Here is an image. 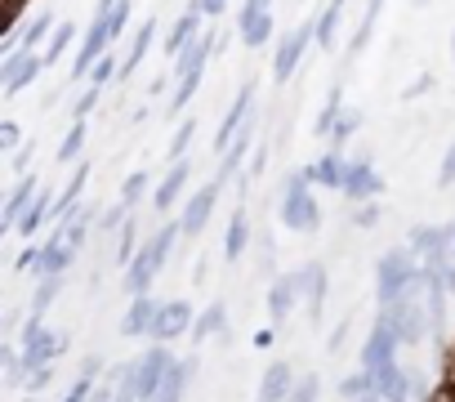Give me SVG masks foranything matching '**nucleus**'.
<instances>
[{"instance_id": "1", "label": "nucleus", "mask_w": 455, "mask_h": 402, "mask_svg": "<svg viewBox=\"0 0 455 402\" xmlns=\"http://www.w3.org/2000/svg\"><path fill=\"white\" fill-rule=\"evenodd\" d=\"M179 233H183L179 224H161L152 237H143L139 255H134V260H130V269H125V291H130V295H152V282H156V273L165 269L170 246H174V237H179Z\"/></svg>"}, {"instance_id": "2", "label": "nucleus", "mask_w": 455, "mask_h": 402, "mask_svg": "<svg viewBox=\"0 0 455 402\" xmlns=\"http://www.w3.org/2000/svg\"><path fill=\"white\" fill-rule=\"evenodd\" d=\"M415 282H419V260L411 255V246H393V251L379 255V264H375V300H379V309L406 300L415 291Z\"/></svg>"}, {"instance_id": "3", "label": "nucleus", "mask_w": 455, "mask_h": 402, "mask_svg": "<svg viewBox=\"0 0 455 402\" xmlns=\"http://www.w3.org/2000/svg\"><path fill=\"white\" fill-rule=\"evenodd\" d=\"M277 215H282V224H286L291 233H313V229L322 224V206H317V197H313V188H308V170L286 174Z\"/></svg>"}, {"instance_id": "4", "label": "nucleus", "mask_w": 455, "mask_h": 402, "mask_svg": "<svg viewBox=\"0 0 455 402\" xmlns=\"http://www.w3.org/2000/svg\"><path fill=\"white\" fill-rule=\"evenodd\" d=\"M174 353L165 349V344H148L134 362H130V371H134V393H139V402H156L161 398V389H165V380H170V371H174Z\"/></svg>"}, {"instance_id": "5", "label": "nucleus", "mask_w": 455, "mask_h": 402, "mask_svg": "<svg viewBox=\"0 0 455 402\" xmlns=\"http://www.w3.org/2000/svg\"><path fill=\"white\" fill-rule=\"evenodd\" d=\"M406 246H411V255H415L424 269H446V264H455V229H446V224H415Z\"/></svg>"}, {"instance_id": "6", "label": "nucleus", "mask_w": 455, "mask_h": 402, "mask_svg": "<svg viewBox=\"0 0 455 402\" xmlns=\"http://www.w3.org/2000/svg\"><path fill=\"white\" fill-rule=\"evenodd\" d=\"M68 349V335H59V331H50L41 318H28L23 322V331H19V353H23V362H28V375L36 371V366H54V358Z\"/></svg>"}, {"instance_id": "7", "label": "nucleus", "mask_w": 455, "mask_h": 402, "mask_svg": "<svg viewBox=\"0 0 455 402\" xmlns=\"http://www.w3.org/2000/svg\"><path fill=\"white\" fill-rule=\"evenodd\" d=\"M72 246L54 233V237H45L41 246H28L23 255H19V269L23 273H36V282H45V277H63L68 269H72Z\"/></svg>"}, {"instance_id": "8", "label": "nucleus", "mask_w": 455, "mask_h": 402, "mask_svg": "<svg viewBox=\"0 0 455 402\" xmlns=\"http://www.w3.org/2000/svg\"><path fill=\"white\" fill-rule=\"evenodd\" d=\"M317 41V28L313 23H304V28H291L286 36H282V45H277V59H273V81H291L295 72H299V63H304V50Z\"/></svg>"}, {"instance_id": "9", "label": "nucleus", "mask_w": 455, "mask_h": 402, "mask_svg": "<svg viewBox=\"0 0 455 402\" xmlns=\"http://www.w3.org/2000/svg\"><path fill=\"white\" fill-rule=\"evenodd\" d=\"M251 117H255V81H251V85H242V94L233 99V108H228V117H223V125L214 130V152H219V157L237 143V134L246 130V121H251Z\"/></svg>"}, {"instance_id": "10", "label": "nucleus", "mask_w": 455, "mask_h": 402, "mask_svg": "<svg viewBox=\"0 0 455 402\" xmlns=\"http://www.w3.org/2000/svg\"><path fill=\"white\" fill-rule=\"evenodd\" d=\"M41 68H45V59L32 54V50H19L10 59H0V90H5V99H14L19 90H28L41 76Z\"/></svg>"}, {"instance_id": "11", "label": "nucleus", "mask_w": 455, "mask_h": 402, "mask_svg": "<svg viewBox=\"0 0 455 402\" xmlns=\"http://www.w3.org/2000/svg\"><path fill=\"white\" fill-rule=\"evenodd\" d=\"M397 331L384 322V318H375V326H371V335H366V344H362V371H384V366H393L397 362Z\"/></svg>"}, {"instance_id": "12", "label": "nucleus", "mask_w": 455, "mask_h": 402, "mask_svg": "<svg viewBox=\"0 0 455 402\" xmlns=\"http://www.w3.org/2000/svg\"><path fill=\"white\" fill-rule=\"evenodd\" d=\"M219 183L210 179L205 188H196L188 201H183V215H179V229H183V237H196L205 224H210V215H214V201H219Z\"/></svg>"}, {"instance_id": "13", "label": "nucleus", "mask_w": 455, "mask_h": 402, "mask_svg": "<svg viewBox=\"0 0 455 402\" xmlns=\"http://www.w3.org/2000/svg\"><path fill=\"white\" fill-rule=\"evenodd\" d=\"M344 192L353 197V201H375L379 192H384V179H379V170L371 165V152H362V157H353L348 161V174H344Z\"/></svg>"}, {"instance_id": "14", "label": "nucleus", "mask_w": 455, "mask_h": 402, "mask_svg": "<svg viewBox=\"0 0 455 402\" xmlns=\"http://www.w3.org/2000/svg\"><path fill=\"white\" fill-rule=\"evenodd\" d=\"M192 326H196V309L188 300H170V304H161V318L152 326V340L156 344H170L179 335H192Z\"/></svg>"}, {"instance_id": "15", "label": "nucleus", "mask_w": 455, "mask_h": 402, "mask_svg": "<svg viewBox=\"0 0 455 402\" xmlns=\"http://www.w3.org/2000/svg\"><path fill=\"white\" fill-rule=\"evenodd\" d=\"M295 273H299V295H304V304H308V322H322V309H326V295H331L326 269L313 260V264H299Z\"/></svg>"}, {"instance_id": "16", "label": "nucleus", "mask_w": 455, "mask_h": 402, "mask_svg": "<svg viewBox=\"0 0 455 402\" xmlns=\"http://www.w3.org/2000/svg\"><path fill=\"white\" fill-rule=\"evenodd\" d=\"M36 197H41L36 174H23V179L10 188V201H5V215H0V229H5V233H19V224H23V215L32 211Z\"/></svg>"}, {"instance_id": "17", "label": "nucleus", "mask_w": 455, "mask_h": 402, "mask_svg": "<svg viewBox=\"0 0 455 402\" xmlns=\"http://www.w3.org/2000/svg\"><path fill=\"white\" fill-rule=\"evenodd\" d=\"M375 398H379V402H411V398H415V380H411V371H406L402 362L375 371Z\"/></svg>"}, {"instance_id": "18", "label": "nucleus", "mask_w": 455, "mask_h": 402, "mask_svg": "<svg viewBox=\"0 0 455 402\" xmlns=\"http://www.w3.org/2000/svg\"><path fill=\"white\" fill-rule=\"evenodd\" d=\"M201 19H205V14H201L196 5H188V10L179 14V23H174L170 36H165V54H170V59H179L188 45H196V41L205 36V32H201Z\"/></svg>"}, {"instance_id": "19", "label": "nucleus", "mask_w": 455, "mask_h": 402, "mask_svg": "<svg viewBox=\"0 0 455 402\" xmlns=\"http://www.w3.org/2000/svg\"><path fill=\"white\" fill-rule=\"evenodd\" d=\"M156 318H161V300H152V295H134L130 309H125V318H121V331H125V335H148V340H152Z\"/></svg>"}, {"instance_id": "20", "label": "nucleus", "mask_w": 455, "mask_h": 402, "mask_svg": "<svg viewBox=\"0 0 455 402\" xmlns=\"http://www.w3.org/2000/svg\"><path fill=\"white\" fill-rule=\"evenodd\" d=\"M304 295H299V273H282L273 286H268V318L273 322H286V313L299 304Z\"/></svg>"}, {"instance_id": "21", "label": "nucleus", "mask_w": 455, "mask_h": 402, "mask_svg": "<svg viewBox=\"0 0 455 402\" xmlns=\"http://www.w3.org/2000/svg\"><path fill=\"white\" fill-rule=\"evenodd\" d=\"M188 174H192V165L188 161H179V165H170L165 170V179L156 183V192H152V206L165 215V211H174V201L183 197V188H188Z\"/></svg>"}, {"instance_id": "22", "label": "nucleus", "mask_w": 455, "mask_h": 402, "mask_svg": "<svg viewBox=\"0 0 455 402\" xmlns=\"http://www.w3.org/2000/svg\"><path fill=\"white\" fill-rule=\"evenodd\" d=\"M295 371H291V362H273L268 371H264V380H259V402H286L291 393H295Z\"/></svg>"}, {"instance_id": "23", "label": "nucleus", "mask_w": 455, "mask_h": 402, "mask_svg": "<svg viewBox=\"0 0 455 402\" xmlns=\"http://www.w3.org/2000/svg\"><path fill=\"white\" fill-rule=\"evenodd\" d=\"M219 45H223V41L205 32V36H201L196 45H188V50H183V54L174 59V76L183 81V76H196V72H205V63H210V54H214Z\"/></svg>"}, {"instance_id": "24", "label": "nucleus", "mask_w": 455, "mask_h": 402, "mask_svg": "<svg viewBox=\"0 0 455 402\" xmlns=\"http://www.w3.org/2000/svg\"><path fill=\"white\" fill-rule=\"evenodd\" d=\"M344 174H348V161L339 152H322L308 165V183H322V188H344Z\"/></svg>"}, {"instance_id": "25", "label": "nucleus", "mask_w": 455, "mask_h": 402, "mask_svg": "<svg viewBox=\"0 0 455 402\" xmlns=\"http://www.w3.org/2000/svg\"><path fill=\"white\" fill-rule=\"evenodd\" d=\"M223 335H228V309L214 300L210 309H201V313H196L192 340H196V344H205V340H223Z\"/></svg>"}, {"instance_id": "26", "label": "nucleus", "mask_w": 455, "mask_h": 402, "mask_svg": "<svg viewBox=\"0 0 455 402\" xmlns=\"http://www.w3.org/2000/svg\"><path fill=\"white\" fill-rule=\"evenodd\" d=\"M246 246H251V215H246V206H237V211H233V220H228L223 255H228V260H242V255H246Z\"/></svg>"}, {"instance_id": "27", "label": "nucleus", "mask_w": 455, "mask_h": 402, "mask_svg": "<svg viewBox=\"0 0 455 402\" xmlns=\"http://www.w3.org/2000/svg\"><path fill=\"white\" fill-rule=\"evenodd\" d=\"M152 41H156V19H143V23H139V32H134V41H130V54L121 59V76H130V72L148 59Z\"/></svg>"}, {"instance_id": "28", "label": "nucleus", "mask_w": 455, "mask_h": 402, "mask_svg": "<svg viewBox=\"0 0 455 402\" xmlns=\"http://www.w3.org/2000/svg\"><path fill=\"white\" fill-rule=\"evenodd\" d=\"M45 220H54V201H50V188H41V197L32 201V211L23 215V224H19V237H36L41 229H45Z\"/></svg>"}, {"instance_id": "29", "label": "nucleus", "mask_w": 455, "mask_h": 402, "mask_svg": "<svg viewBox=\"0 0 455 402\" xmlns=\"http://www.w3.org/2000/svg\"><path fill=\"white\" fill-rule=\"evenodd\" d=\"M379 10H384V0H366V5H362V23H357V32H353V41H348V54H353V59L371 45V32H375V23H379Z\"/></svg>"}, {"instance_id": "30", "label": "nucleus", "mask_w": 455, "mask_h": 402, "mask_svg": "<svg viewBox=\"0 0 455 402\" xmlns=\"http://www.w3.org/2000/svg\"><path fill=\"white\" fill-rule=\"evenodd\" d=\"M273 32H277V19H273V14H259V19H251V23H242V28H237L242 45H251V50L268 45V41H273Z\"/></svg>"}, {"instance_id": "31", "label": "nucleus", "mask_w": 455, "mask_h": 402, "mask_svg": "<svg viewBox=\"0 0 455 402\" xmlns=\"http://www.w3.org/2000/svg\"><path fill=\"white\" fill-rule=\"evenodd\" d=\"M90 224H94V211H90V206H81L72 220H63V224H59V237H63L72 251H81V246H85V233H90Z\"/></svg>"}, {"instance_id": "32", "label": "nucleus", "mask_w": 455, "mask_h": 402, "mask_svg": "<svg viewBox=\"0 0 455 402\" xmlns=\"http://www.w3.org/2000/svg\"><path fill=\"white\" fill-rule=\"evenodd\" d=\"M0 366H5V384L28 389V362H23L19 344H0Z\"/></svg>"}, {"instance_id": "33", "label": "nucleus", "mask_w": 455, "mask_h": 402, "mask_svg": "<svg viewBox=\"0 0 455 402\" xmlns=\"http://www.w3.org/2000/svg\"><path fill=\"white\" fill-rule=\"evenodd\" d=\"M344 112H348V108H344V90H331V94H326V103H322V112H317V121H313V130L331 139V130L339 125V117H344Z\"/></svg>"}, {"instance_id": "34", "label": "nucleus", "mask_w": 455, "mask_h": 402, "mask_svg": "<svg viewBox=\"0 0 455 402\" xmlns=\"http://www.w3.org/2000/svg\"><path fill=\"white\" fill-rule=\"evenodd\" d=\"M50 36H54V14H50V10H41V14L23 28V50H32V54H36V45H50Z\"/></svg>"}, {"instance_id": "35", "label": "nucleus", "mask_w": 455, "mask_h": 402, "mask_svg": "<svg viewBox=\"0 0 455 402\" xmlns=\"http://www.w3.org/2000/svg\"><path fill=\"white\" fill-rule=\"evenodd\" d=\"M339 14H344V5H335V0H331V5L313 19V28H317V45L322 50H331L335 45V32H339Z\"/></svg>"}, {"instance_id": "36", "label": "nucleus", "mask_w": 455, "mask_h": 402, "mask_svg": "<svg viewBox=\"0 0 455 402\" xmlns=\"http://www.w3.org/2000/svg\"><path fill=\"white\" fill-rule=\"evenodd\" d=\"M339 393L348 402H362V398H375V371H353L339 380Z\"/></svg>"}, {"instance_id": "37", "label": "nucleus", "mask_w": 455, "mask_h": 402, "mask_svg": "<svg viewBox=\"0 0 455 402\" xmlns=\"http://www.w3.org/2000/svg\"><path fill=\"white\" fill-rule=\"evenodd\" d=\"M148 188H152V174H148V170H134V174L121 183V206H125V211H134L139 201L148 197Z\"/></svg>"}, {"instance_id": "38", "label": "nucleus", "mask_w": 455, "mask_h": 402, "mask_svg": "<svg viewBox=\"0 0 455 402\" xmlns=\"http://www.w3.org/2000/svg\"><path fill=\"white\" fill-rule=\"evenodd\" d=\"M81 148H85V121H72V130H68L63 143H59V165H76Z\"/></svg>"}, {"instance_id": "39", "label": "nucleus", "mask_w": 455, "mask_h": 402, "mask_svg": "<svg viewBox=\"0 0 455 402\" xmlns=\"http://www.w3.org/2000/svg\"><path fill=\"white\" fill-rule=\"evenodd\" d=\"M59 291H63V277H45V282H36V295H32V318H41V322H45V309L59 300Z\"/></svg>"}, {"instance_id": "40", "label": "nucleus", "mask_w": 455, "mask_h": 402, "mask_svg": "<svg viewBox=\"0 0 455 402\" xmlns=\"http://www.w3.org/2000/svg\"><path fill=\"white\" fill-rule=\"evenodd\" d=\"M72 41H76V28H72V23H59V28H54V36H50V45H45V54H41V59H45V68H50V63H59V59H63V50H68Z\"/></svg>"}, {"instance_id": "41", "label": "nucleus", "mask_w": 455, "mask_h": 402, "mask_svg": "<svg viewBox=\"0 0 455 402\" xmlns=\"http://www.w3.org/2000/svg\"><path fill=\"white\" fill-rule=\"evenodd\" d=\"M357 130H362V112H353V108H348V112L339 117V125L331 130V152H339V148H344Z\"/></svg>"}, {"instance_id": "42", "label": "nucleus", "mask_w": 455, "mask_h": 402, "mask_svg": "<svg viewBox=\"0 0 455 402\" xmlns=\"http://www.w3.org/2000/svg\"><path fill=\"white\" fill-rule=\"evenodd\" d=\"M130 14H134V5H130V0H116V5L108 10V14H94V19H103L108 23V32H112V41L130 28Z\"/></svg>"}, {"instance_id": "43", "label": "nucleus", "mask_w": 455, "mask_h": 402, "mask_svg": "<svg viewBox=\"0 0 455 402\" xmlns=\"http://www.w3.org/2000/svg\"><path fill=\"white\" fill-rule=\"evenodd\" d=\"M116 76H121V63H116V54L108 50V54L94 63V72H90V85H99V90H103V85H112Z\"/></svg>"}, {"instance_id": "44", "label": "nucleus", "mask_w": 455, "mask_h": 402, "mask_svg": "<svg viewBox=\"0 0 455 402\" xmlns=\"http://www.w3.org/2000/svg\"><path fill=\"white\" fill-rule=\"evenodd\" d=\"M125 215H130V211L121 206V201H116L112 211H103V215H99V229H103V237H121V233H125V224H130Z\"/></svg>"}, {"instance_id": "45", "label": "nucleus", "mask_w": 455, "mask_h": 402, "mask_svg": "<svg viewBox=\"0 0 455 402\" xmlns=\"http://www.w3.org/2000/svg\"><path fill=\"white\" fill-rule=\"evenodd\" d=\"M139 246H143V242H139V229H134V224H125V233L116 237V264H125V269H130V260L139 255Z\"/></svg>"}, {"instance_id": "46", "label": "nucleus", "mask_w": 455, "mask_h": 402, "mask_svg": "<svg viewBox=\"0 0 455 402\" xmlns=\"http://www.w3.org/2000/svg\"><path fill=\"white\" fill-rule=\"evenodd\" d=\"M192 134H196V121H183V125L174 130V139H170V161H174V165L183 161V152H188V143H192Z\"/></svg>"}, {"instance_id": "47", "label": "nucleus", "mask_w": 455, "mask_h": 402, "mask_svg": "<svg viewBox=\"0 0 455 402\" xmlns=\"http://www.w3.org/2000/svg\"><path fill=\"white\" fill-rule=\"evenodd\" d=\"M23 143V125L19 121H0V152H19Z\"/></svg>"}, {"instance_id": "48", "label": "nucleus", "mask_w": 455, "mask_h": 402, "mask_svg": "<svg viewBox=\"0 0 455 402\" xmlns=\"http://www.w3.org/2000/svg\"><path fill=\"white\" fill-rule=\"evenodd\" d=\"M317 393H322V384H317V375H304V380L295 384V393H291L286 402H317Z\"/></svg>"}, {"instance_id": "49", "label": "nucleus", "mask_w": 455, "mask_h": 402, "mask_svg": "<svg viewBox=\"0 0 455 402\" xmlns=\"http://www.w3.org/2000/svg\"><path fill=\"white\" fill-rule=\"evenodd\" d=\"M94 384H99V380H85V375H76L72 393H63L59 402H90V398H94Z\"/></svg>"}, {"instance_id": "50", "label": "nucleus", "mask_w": 455, "mask_h": 402, "mask_svg": "<svg viewBox=\"0 0 455 402\" xmlns=\"http://www.w3.org/2000/svg\"><path fill=\"white\" fill-rule=\"evenodd\" d=\"M437 183H442V188L455 183V143L446 148V157H442V165H437Z\"/></svg>"}, {"instance_id": "51", "label": "nucleus", "mask_w": 455, "mask_h": 402, "mask_svg": "<svg viewBox=\"0 0 455 402\" xmlns=\"http://www.w3.org/2000/svg\"><path fill=\"white\" fill-rule=\"evenodd\" d=\"M353 224H357V229L379 224V206H375V201H366V206H357V211H353Z\"/></svg>"}, {"instance_id": "52", "label": "nucleus", "mask_w": 455, "mask_h": 402, "mask_svg": "<svg viewBox=\"0 0 455 402\" xmlns=\"http://www.w3.org/2000/svg\"><path fill=\"white\" fill-rule=\"evenodd\" d=\"M99 94H103V90H99V85H90V90H85V94L76 99V121H85V117L94 112V103H99Z\"/></svg>"}, {"instance_id": "53", "label": "nucleus", "mask_w": 455, "mask_h": 402, "mask_svg": "<svg viewBox=\"0 0 455 402\" xmlns=\"http://www.w3.org/2000/svg\"><path fill=\"white\" fill-rule=\"evenodd\" d=\"M268 5H273V0H242V23H251V19H259V14H273Z\"/></svg>"}, {"instance_id": "54", "label": "nucleus", "mask_w": 455, "mask_h": 402, "mask_svg": "<svg viewBox=\"0 0 455 402\" xmlns=\"http://www.w3.org/2000/svg\"><path fill=\"white\" fill-rule=\"evenodd\" d=\"M50 380H54V366H36V371L28 375V389L41 393V389H50Z\"/></svg>"}, {"instance_id": "55", "label": "nucleus", "mask_w": 455, "mask_h": 402, "mask_svg": "<svg viewBox=\"0 0 455 402\" xmlns=\"http://www.w3.org/2000/svg\"><path fill=\"white\" fill-rule=\"evenodd\" d=\"M192 5L205 14V19H223V10H228V0H192Z\"/></svg>"}, {"instance_id": "56", "label": "nucleus", "mask_w": 455, "mask_h": 402, "mask_svg": "<svg viewBox=\"0 0 455 402\" xmlns=\"http://www.w3.org/2000/svg\"><path fill=\"white\" fill-rule=\"evenodd\" d=\"M424 90H433V76H415V81L406 85V99H419Z\"/></svg>"}, {"instance_id": "57", "label": "nucleus", "mask_w": 455, "mask_h": 402, "mask_svg": "<svg viewBox=\"0 0 455 402\" xmlns=\"http://www.w3.org/2000/svg\"><path fill=\"white\" fill-rule=\"evenodd\" d=\"M28 161H32V143H28V148H19V152H14V170H19V179H23V174H28Z\"/></svg>"}, {"instance_id": "58", "label": "nucleus", "mask_w": 455, "mask_h": 402, "mask_svg": "<svg viewBox=\"0 0 455 402\" xmlns=\"http://www.w3.org/2000/svg\"><path fill=\"white\" fill-rule=\"evenodd\" d=\"M451 54H455V32H451Z\"/></svg>"}, {"instance_id": "59", "label": "nucleus", "mask_w": 455, "mask_h": 402, "mask_svg": "<svg viewBox=\"0 0 455 402\" xmlns=\"http://www.w3.org/2000/svg\"><path fill=\"white\" fill-rule=\"evenodd\" d=\"M411 5H428V0H411Z\"/></svg>"}, {"instance_id": "60", "label": "nucleus", "mask_w": 455, "mask_h": 402, "mask_svg": "<svg viewBox=\"0 0 455 402\" xmlns=\"http://www.w3.org/2000/svg\"><path fill=\"white\" fill-rule=\"evenodd\" d=\"M156 402H174V398H156Z\"/></svg>"}, {"instance_id": "61", "label": "nucleus", "mask_w": 455, "mask_h": 402, "mask_svg": "<svg viewBox=\"0 0 455 402\" xmlns=\"http://www.w3.org/2000/svg\"><path fill=\"white\" fill-rule=\"evenodd\" d=\"M23 402H32V398H23Z\"/></svg>"}, {"instance_id": "62", "label": "nucleus", "mask_w": 455, "mask_h": 402, "mask_svg": "<svg viewBox=\"0 0 455 402\" xmlns=\"http://www.w3.org/2000/svg\"><path fill=\"white\" fill-rule=\"evenodd\" d=\"M451 229H455V224H451Z\"/></svg>"}]
</instances>
